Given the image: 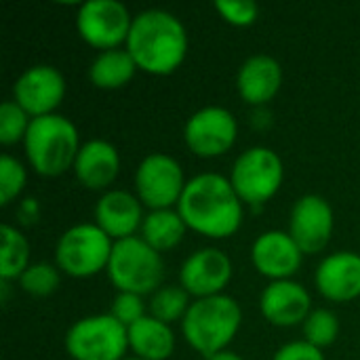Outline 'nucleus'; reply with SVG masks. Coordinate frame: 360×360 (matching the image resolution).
Masks as SVG:
<instances>
[{"mask_svg":"<svg viewBox=\"0 0 360 360\" xmlns=\"http://www.w3.org/2000/svg\"><path fill=\"white\" fill-rule=\"evenodd\" d=\"M177 211L188 230L207 238L224 240L240 230L245 202L232 188L230 177L219 173H198L188 179Z\"/></svg>","mask_w":360,"mask_h":360,"instance_id":"f257e3e1","label":"nucleus"},{"mask_svg":"<svg viewBox=\"0 0 360 360\" xmlns=\"http://www.w3.org/2000/svg\"><path fill=\"white\" fill-rule=\"evenodd\" d=\"M124 49L141 72L169 76L186 61L188 30L171 11L146 8L133 17Z\"/></svg>","mask_w":360,"mask_h":360,"instance_id":"f03ea898","label":"nucleus"},{"mask_svg":"<svg viewBox=\"0 0 360 360\" xmlns=\"http://www.w3.org/2000/svg\"><path fill=\"white\" fill-rule=\"evenodd\" d=\"M179 325L188 346L205 359H211L213 354L228 350L232 340L238 335L243 308L228 293L192 300Z\"/></svg>","mask_w":360,"mask_h":360,"instance_id":"7ed1b4c3","label":"nucleus"},{"mask_svg":"<svg viewBox=\"0 0 360 360\" xmlns=\"http://www.w3.org/2000/svg\"><path fill=\"white\" fill-rule=\"evenodd\" d=\"M80 146L76 124L63 114L32 118L23 139V152L30 167L42 177H59L72 169Z\"/></svg>","mask_w":360,"mask_h":360,"instance_id":"20e7f679","label":"nucleus"},{"mask_svg":"<svg viewBox=\"0 0 360 360\" xmlns=\"http://www.w3.org/2000/svg\"><path fill=\"white\" fill-rule=\"evenodd\" d=\"M105 274L116 291L137 293L141 297L152 295L165 281L162 253L152 249L141 236L116 240Z\"/></svg>","mask_w":360,"mask_h":360,"instance_id":"39448f33","label":"nucleus"},{"mask_svg":"<svg viewBox=\"0 0 360 360\" xmlns=\"http://www.w3.org/2000/svg\"><path fill=\"white\" fill-rule=\"evenodd\" d=\"M114 240L95 224L68 228L55 245V266L72 278H91L108 270Z\"/></svg>","mask_w":360,"mask_h":360,"instance_id":"423d86ee","label":"nucleus"},{"mask_svg":"<svg viewBox=\"0 0 360 360\" xmlns=\"http://www.w3.org/2000/svg\"><path fill=\"white\" fill-rule=\"evenodd\" d=\"M285 181L283 158L268 146H253L238 154L230 169V184L245 205L262 207L272 200Z\"/></svg>","mask_w":360,"mask_h":360,"instance_id":"0eeeda50","label":"nucleus"},{"mask_svg":"<svg viewBox=\"0 0 360 360\" xmlns=\"http://www.w3.org/2000/svg\"><path fill=\"white\" fill-rule=\"evenodd\" d=\"M63 344L72 360H124L129 329L110 312L91 314L72 323Z\"/></svg>","mask_w":360,"mask_h":360,"instance_id":"6e6552de","label":"nucleus"},{"mask_svg":"<svg viewBox=\"0 0 360 360\" xmlns=\"http://www.w3.org/2000/svg\"><path fill=\"white\" fill-rule=\"evenodd\" d=\"M135 196L148 211L177 209L186 190V175L177 158L165 152H152L135 169Z\"/></svg>","mask_w":360,"mask_h":360,"instance_id":"1a4fd4ad","label":"nucleus"},{"mask_svg":"<svg viewBox=\"0 0 360 360\" xmlns=\"http://www.w3.org/2000/svg\"><path fill=\"white\" fill-rule=\"evenodd\" d=\"M133 15L118 0H86L76 11V32L93 49L110 51L127 44Z\"/></svg>","mask_w":360,"mask_h":360,"instance_id":"9d476101","label":"nucleus"},{"mask_svg":"<svg viewBox=\"0 0 360 360\" xmlns=\"http://www.w3.org/2000/svg\"><path fill=\"white\" fill-rule=\"evenodd\" d=\"M238 139V122L224 105H205L184 124V141L198 158H217L228 154Z\"/></svg>","mask_w":360,"mask_h":360,"instance_id":"9b49d317","label":"nucleus"},{"mask_svg":"<svg viewBox=\"0 0 360 360\" xmlns=\"http://www.w3.org/2000/svg\"><path fill=\"white\" fill-rule=\"evenodd\" d=\"M65 93V76L51 63L30 65L13 84V101H17L32 118L57 114Z\"/></svg>","mask_w":360,"mask_h":360,"instance_id":"f8f14e48","label":"nucleus"},{"mask_svg":"<svg viewBox=\"0 0 360 360\" xmlns=\"http://www.w3.org/2000/svg\"><path fill=\"white\" fill-rule=\"evenodd\" d=\"M335 230V213L327 198L319 194L300 196L289 215V234L304 255L321 253Z\"/></svg>","mask_w":360,"mask_h":360,"instance_id":"ddd939ff","label":"nucleus"},{"mask_svg":"<svg viewBox=\"0 0 360 360\" xmlns=\"http://www.w3.org/2000/svg\"><path fill=\"white\" fill-rule=\"evenodd\" d=\"M234 274L232 259L217 247L192 251L179 266V285L194 300L221 295Z\"/></svg>","mask_w":360,"mask_h":360,"instance_id":"4468645a","label":"nucleus"},{"mask_svg":"<svg viewBox=\"0 0 360 360\" xmlns=\"http://www.w3.org/2000/svg\"><path fill=\"white\" fill-rule=\"evenodd\" d=\"M251 264L270 283L289 281L300 272L304 264V253L289 232L268 230L253 240Z\"/></svg>","mask_w":360,"mask_h":360,"instance_id":"2eb2a0df","label":"nucleus"},{"mask_svg":"<svg viewBox=\"0 0 360 360\" xmlns=\"http://www.w3.org/2000/svg\"><path fill=\"white\" fill-rule=\"evenodd\" d=\"M312 297L310 291L289 278V281H274L264 287L259 295V312L262 316L281 329H291L304 325L308 314L312 312Z\"/></svg>","mask_w":360,"mask_h":360,"instance_id":"dca6fc26","label":"nucleus"},{"mask_svg":"<svg viewBox=\"0 0 360 360\" xmlns=\"http://www.w3.org/2000/svg\"><path fill=\"white\" fill-rule=\"evenodd\" d=\"M95 224L116 243L131 236H137L143 224V205L135 196V192L129 190H108L99 196L93 209Z\"/></svg>","mask_w":360,"mask_h":360,"instance_id":"f3484780","label":"nucleus"},{"mask_svg":"<svg viewBox=\"0 0 360 360\" xmlns=\"http://www.w3.org/2000/svg\"><path fill=\"white\" fill-rule=\"evenodd\" d=\"M316 291L333 302L348 304L360 297V253L335 251L321 259L314 272Z\"/></svg>","mask_w":360,"mask_h":360,"instance_id":"a211bd4d","label":"nucleus"},{"mask_svg":"<svg viewBox=\"0 0 360 360\" xmlns=\"http://www.w3.org/2000/svg\"><path fill=\"white\" fill-rule=\"evenodd\" d=\"M72 171L82 188L103 194L120 173L118 148L105 139H89L80 146Z\"/></svg>","mask_w":360,"mask_h":360,"instance_id":"6ab92c4d","label":"nucleus"},{"mask_svg":"<svg viewBox=\"0 0 360 360\" xmlns=\"http://www.w3.org/2000/svg\"><path fill=\"white\" fill-rule=\"evenodd\" d=\"M283 86V65L266 53L251 55L236 74V91L240 99L253 108H266Z\"/></svg>","mask_w":360,"mask_h":360,"instance_id":"aec40b11","label":"nucleus"},{"mask_svg":"<svg viewBox=\"0 0 360 360\" xmlns=\"http://www.w3.org/2000/svg\"><path fill=\"white\" fill-rule=\"evenodd\" d=\"M175 344L177 340L171 325L150 314L129 327V350L135 359L169 360L175 352Z\"/></svg>","mask_w":360,"mask_h":360,"instance_id":"412c9836","label":"nucleus"},{"mask_svg":"<svg viewBox=\"0 0 360 360\" xmlns=\"http://www.w3.org/2000/svg\"><path fill=\"white\" fill-rule=\"evenodd\" d=\"M137 70V63L133 61L124 46L110 49L95 55V59L89 65V80L95 89L116 91L127 86L135 78Z\"/></svg>","mask_w":360,"mask_h":360,"instance_id":"4be33fe9","label":"nucleus"},{"mask_svg":"<svg viewBox=\"0 0 360 360\" xmlns=\"http://www.w3.org/2000/svg\"><path fill=\"white\" fill-rule=\"evenodd\" d=\"M188 232L186 221L177 209H158L148 211L139 230V236L158 253L175 249Z\"/></svg>","mask_w":360,"mask_h":360,"instance_id":"5701e85b","label":"nucleus"},{"mask_svg":"<svg viewBox=\"0 0 360 360\" xmlns=\"http://www.w3.org/2000/svg\"><path fill=\"white\" fill-rule=\"evenodd\" d=\"M0 238V281H19V276L30 268V243L23 232L11 224H2Z\"/></svg>","mask_w":360,"mask_h":360,"instance_id":"b1692460","label":"nucleus"},{"mask_svg":"<svg viewBox=\"0 0 360 360\" xmlns=\"http://www.w3.org/2000/svg\"><path fill=\"white\" fill-rule=\"evenodd\" d=\"M190 304H192V300L179 283L177 285H162L156 293L150 295L148 314L167 323V325H173V323L184 321Z\"/></svg>","mask_w":360,"mask_h":360,"instance_id":"393cba45","label":"nucleus"},{"mask_svg":"<svg viewBox=\"0 0 360 360\" xmlns=\"http://www.w3.org/2000/svg\"><path fill=\"white\" fill-rule=\"evenodd\" d=\"M304 342L319 350L333 346L340 338V319L329 308H314L302 325Z\"/></svg>","mask_w":360,"mask_h":360,"instance_id":"a878e982","label":"nucleus"},{"mask_svg":"<svg viewBox=\"0 0 360 360\" xmlns=\"http://www.w3.org/2000/svg\"><path fill=\"white\" fill-rule=\"evenodd\" d=\"M19 289L32 297H49L61 285V270L49 262L30 264V268L19 276Z\"/></svg>","mask_w":360,"mask_h":360,"instance_id":"bb28decb","label":"nucleus"},{"mask_svg":"<svg viewBox=\"0 0 360 360\" xmlns=\"http://www.w3.org/2000/svg\"><path fill=\"white\" fill-rule=\"evenodd\" d=\"M32 124V116L13 99L2 101L0 105V143L2 146H15L23 143L27 129Z\"/></svg>","mask_w":360,"mask_h":360,"instance_id":"cd10ccee","label":"nucleus"},{"mask_svg":"<svg viewBox=\"0 0 360 360\" xmlns=\"http://www.w3.org/2000/svg\"><path fill=\"white\" fill-rule=\"evenodd\" d=\"M25 184H27L25 165L11 154H2L0 156V205L6 207L13 200H17L21 192L25 190Z\"/></svg>","mask_w":360,"mask_h":360,"instance_id":"c85d7f7f","label":"nucleus"},{"mask_svg":"<svg viewBox=\"0 0 360 360\" xmlns=\"http://www.w3.org/2000/svg\"><path fill=\"white\" fill-rule=\"evenodd\" d=\"M213 8L219 13V17L226 23L234 27L253 25L259 17V6L253 0H217Z\"/></svg>","mask_w":360,"mask_h":360,"instance_id":"c756f323","label":"nucleus"},{"mask_svg":"<svg viewBox=\"0 0 360 360\" xmlns=\"http://www.w3.org/2000/svg\"><path fill=\"white\" fill-rule=\"evenodd\" d=\"M110 314L129 329L131 325H135L137 321H141L143 316H148L146 297H141L137 293H122V291H118L116 297L112 300Z\"/></svg>","mask_w":360,"mask_h":360,"instance_id":"7c9ffc66","label":"nucleus"},{"mask_svg":"<svg viewBox=\"0 0 360 360\" xmlns=\"http://www.w3.org/2000/svg\"><path fill=\"white\" fill-rule=\"evenodd\" d=\"M272 360H325V354H323V350L314 348L312 344H308L304 340H297V342L283 344L274 352Z\"/></svg>","mask_w":360,"mask_h":360,"instance_id":"2f4dec72","label":"nucleus"},{"mask_svg":"<svg viewBox=\"0 0 360 360\" xmlns=\"http://www.w3.org/2000/svg\"><path fill=\"white\" fill-rule=\"evenodd\" d=\"M17 217H19V221L25 224V226L36 224L38 217H40V205H38V200L32 198V196H30V198H23V200L19 202V207H17Z\"/></svg>","mask_w":360,"mask_h":360,"instance_id":"473e14b6","label":"nucleus"},{"mask_svg":"<svg viewBox=\"0 0 360 360\" xmlns=\"http://www.w3.org/2000/svg\"><path fill=\"white\" fill-rule=\"evenodd\" d=\"M207 360H245L240 354H236V352H232V350H224V352H219V354H213L211 359Z\"/></svg>","mask_w":360,"mask_h":360,"instance_id":"72a5a7b5","label":"nucleus"},{"mask_svg":"<svg viewBox=\"0 0 360 360\" xmlns=\"http://www.w3.org/2000/svg\"><path fill=\"white\" fill-rule=\"evenodd\" d=\"M124 360H141V359H135V356H131V359H124Z\"/></svg>","mask_w":360,"mask_h":360,"instance_id":"f704fd0d","label":"nucleus"}]
</instances>
